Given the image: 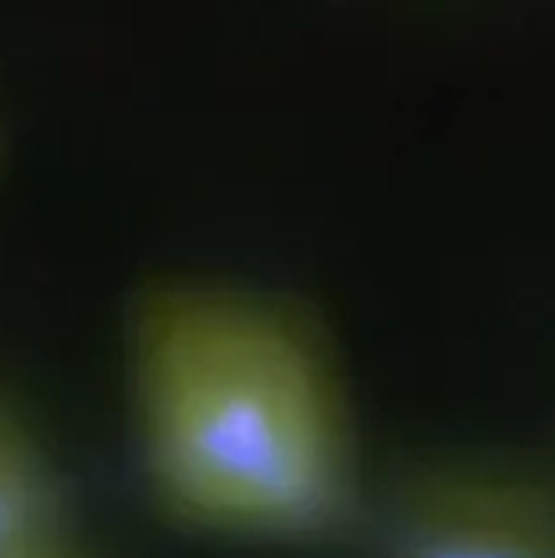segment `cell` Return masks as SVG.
Segmentation results:
<instances>
[{"mask_svg":"<svg viewBox=\"0 0 555 558\" xmlns=\"http://www.w3.org/2000/svg\"><path fill=\"white\" fill-rule=\"evenodd\" d=\"M135 445L160 512L246 544H338L371 526L349 402L314 328L261 292L154 284L132 310Z\"/></svg>","mask_w":555,"mask_h":558,"instance_id":"1","label":"cell"},{"mask_svg":"<svg viewBox=\"0 0 555 558\" xmlns=\"http://www.w3.org/2000/svg\"><path fill=\"white\" fill-rule=\"evenodd\" d=\"M0 558H79L61 473L33 427L0 399Z\"/></svg>","mask_w":555,"mask_h":558,"instance_id":"3","label":"cell"},{"mask_svg":"<svg viewBox=\"0 0 555 558\" xmlns=\"http://www.w3.org/2000/svg\"><path fill=\"white\" fill-rule=\"evenodd\" d=\"M371 523L382 558H555V487L517 470L435 462L399 476Z\"/></svg>","mask_w":555,"mask_h":558,"instance_id":"2","label":"cell"}]
</instances>
